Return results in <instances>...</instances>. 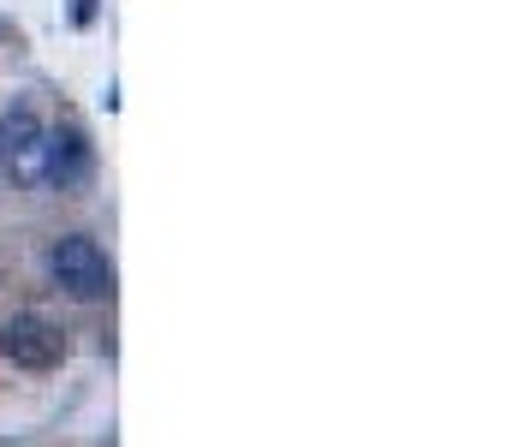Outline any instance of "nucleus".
<instances>
[{
	"label": "nucleus",
	"mask_w": 512,
	"mask_h": 447,
	"mask_svg": "<svg viewBox=\"0 0 512 447\" xmlns=\"http://www.w3.org/2000/svg\"><path fill=\"white\" fill-rule=\"evenodd\" d=\"M48 120L36 102H12L0 114V173L18 191H42L48 185Z\"/></svg>",
	"instance_id": "obj_1"
},
{
	"label": "nucleus",
	"mask_w": 512,
	"mask_h": 447,
	"mask_svg": "<svg viewBox=\"0 0 512 447\" xmlns=\"http://www.w3.org/2000/svg\"><path fill=\"white\" fill-rule=\"evenodd\" d=\"M48 275H54L60 293L78 298V304H102V298H114V263H108V251H102L90 233H66V239H54V251H48Z\"/></svg>",
	"instance_id": "obj_2"
},
{
	"label": "nucleus",
	"mask_w": 512,
	"mask_h": 447,
	"mask_svg": "<svg viewBox=\"0 0 512 447\" xmlns=\"http://www.w3.org/2000/svg\"><path fill=\"white\" fill-rule=\"evenodd\" d=\"M0 358H6L12 370H60V364H66V334H60L48 316L24 310V316H12V322L0 328Z\"/></svg>",
	"instance_id": "obj_3"
},
{
	"label": "nucleus",
	"mask_w": 512,
	"mask_h": 447,
	"mask_svg": "<svg viewBox=\"0 0 512 447\" xmlns=\"http://www.w3.org/2000/svg\"><path fill=\"white\" fill-rule=\"evenodd\" d=\"M90 167H96V149H90V138H84L78 126L48 132V185L72 191V185H84V179H90Z\"/></svg>",
	"instance_id": "obj_4"
},
{
	"label": "nucleus",
	"mask_w": 512,
	"mask_h": 447,
	"mask_svg": "<svg viewBox=\"0 0 512 447\" xmlns=\"http://www.w3.org/2000/svg\"><path fill=\"white\" fill-rule=\"evenodd\" d=\"M72 24H78V30L96 24V0H72Z\"/></svg>",
	"instance_id": "obj_5"
}]
</instances>
